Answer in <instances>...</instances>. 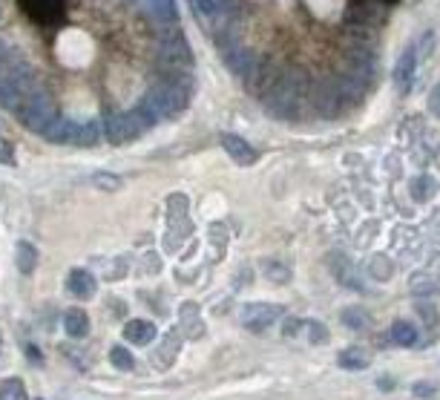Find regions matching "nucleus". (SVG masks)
<instances>
[{
	"mask_svg": "<svg viewBox=\"0 0 440 400\" xmlns=\"http://www.w3.org/2000/svg\"><path fill=\"white\" fill-rule=\"evenodd\" d=\"M156 124H159V118L138 101V104H135L132 110H127V112H112V115H107V121H104V136H107L110 144L121 147V144H130V142L141 139L144 132L150 130V127H156Z\"/></svg>",
	"mask_w": 440,
	"mask_h": 400,
	"instance_id": "nucleus-1",
	"label": "nucleus"
},
{
	"mask_svg": "<svg viewBox=\"0 0 440 400\" xmlns=\"http://www.w3.org/2000/svg\"><path fill=\"white\" fill-rule=\"evenodd\" d=\"M35 70L32 63L23 60V58H15L12 55L6 58V63L0 66V104L9 107L12 112L23 104V98L35 90Z\"/></svg>",
	"mask_w": 440,
	"mask_h": 400,
	"instance_id": "nucleus-2",
	"label": "nucleus"
},
{
	"mask_svg": "<svg viewBox=\"0 0 440 400\" xmlns=\"http://www.w3.org/2000/svg\"><path fill=\"white\" fill-rule=\"evenodd\" d=\"M187 101H190V87H187V81H179V78L153 84L150 90L144 93V98H141V104L150 110L159 121L182 115L187 110Z\"/></svg>",
	"mask_w": 440,
	"mask_h": 400,
	"instance_id": "nucleus-3",
	"label": "nucleus"
},
{
	"mask_svg": "<svg viewBox=\"0 0 440 400\" xmlns=\"http://www.w3.org/2000/svg\"><path fill=\"white\" fill-rule=\"evenodd\" d=\"M15 115L21 118V124H23L26 130L38 132V136H43V132L49 130V124L58 118L55 104H52V95H49L43 87H35V90L23 98V104L15 110Z\"/></svg>",
	"mask_w": 440,
	"mask_h": 400,
	"instance_id": "nucleus-4",
	"label": "nucleus"
},
{
	"mask_svg": "<svg viewBox=\"0 0 440 400\" xmlns=\"http://www.w3.org/2000/svg\"><path fill=\"white\" fill-rule=\"evenodd\" d=\"M193 6L201 18V23L213 26V35H228V29L236 21V6L234 0H193Z\"/></svg>",
	"mask_w": 440,
	"mask_h": 400,
	"instance_id": "nucleus-5",
	"label": "nucleus"
},
{
	"mask_svg": "<svg viewBox=\"0 0 440 400\" xmlns=\"http://www.w3.org/2000/svg\"><path fill=\"white\" fill-rule=\"evenodd\" d=\"M279 317H285V308L282 305H273V302H245L242 311H239V320L248 331H268Z\"/></svg>",
	"mask_w": 440,
	"mask_h": 400,
	"instance_id": "nucleus-6",
	"label": "nucleus"
},
{
	"mask_svg": "<svg viewBox=\"0 0 440 400\" xmlns=\"http://www.w3.org/2000/svg\"><path fill=\"white\" fill-rule=\"evenodd\" d=\"M417 60H420V55H417V43H409V46H406V49L400 52L397 63H394L392 81H394V90H397L400 95H409V93H412V87H414V75H417Z\"/></svg>",
	"mask_w": 440,
	"mask_h": 400,
	"instance_id": "nucleus-7",
	"label": "nucleus"
},
{
	"mask_svg": "<svg viewBox=\"0 0 440 400\" xmlns=\"http://www.w3.org/2000/svg\"><path fill=\"white\" fill-rule=\"evenodd\" d=\"M159 58L170 66H190L193 63V52L184 41L182 32H164L159 35Z\"/></svg>",
	"mask_w": 440,
	"mask_h": 400,
	"instance_id": "nucleus-8",
	"label": "nucleus"
},
{
	"mask_svg": "<svg viewBox=\"0 0 440 400\" xmlns=\"http://www.w3.org/2000/svg\"><path fill=\"white\" fill-rule=\"evenodd\" d=\"M225 63H228V70L234 73V75H239V78H251L253 73H256V55L248 49V46H231V49H225Z\"/></svg>",
	"mask_w": 440,
	"mask_h": 400,
	"instance_id": "nucleus-9",
	"label": "nucleus"
},
{
	"mask_svg": "<svg viewBox=\"0 0 440 400\" xmlns=\"http://www.w3.org/2000/svg\"><path fill=\"white\" fill-rule=\"evenodd\" d=\"M141 4V12L156 21V23H164V26H173L179 21V6L176 0H138Z\"/></svg>",
	"mask_w": 440,
	"mask_h": 400,
	"instance_id": "nucleus-10",
	"label": "nucleus"
},
{
	"mask_svg": "<svg viewBox=\"0 0 440 400\" xmlns=\"http://www.w3.org/2000/svg\"><path fill=\"white\" fill-rule=\"evenodd\" d=\"M66 291L78 300H93L98 291V280L87 271V268H72L66 277Z\"/></svg>",
	"mask_w": 440,
	"mask_h": 400,
	"instance_id": "nucleus-11",
	"label": "nucleus"
},
{
	"mask_svg": "<svg viewBox=\"0 0 440 400\" xmlns=\"http://www.w3.org/2000/svg\"><path fill=\"white\" fill-rule=\"evenodd\" d=\"M159 337V328L150 320H127L124 322V340H130L132 346H150Z\"/></svg>",
	"mask_w": 440,
	"mask_h": 400,
	"instance_id": "nucleus-12",
	"label": "nucleus"
},
{
	"mask_svg": "<svg viewBox=\"0 0 440 400\" xmlns=\"http://www.w3.org/2000/svg\"><path fill=\"white\" fill-rule=\"evenodd\" d=\"M101 142V124L98 121H72L69 127V139L66 144H75V147H93Z\"/></svg>",
	"mask_w": 440,
	"mask_h": 400,
	"instance_id": "nucleus-13",
	"label": "nucleus"
},
{
	"mask_svg": "<svg viewBox=\"0 0 440 400\" xmlns=\"http://www.w3.org/2000/svg\"><path fill=\"white\" fill-rule=\"evenodd\" d=\"M222 147H225V153H228L236 164H242V167H248V164L256 162V150H253L242 136H236V132H225V136H222Z\"/></svg>",
	"mask_w": 440,
	"mask_h": 400,
	"instance_id": "nucleus-14",
	"label": "nucleus"
},
{
	"mask_svg": "<svg viewBox=\"0 0 440 400\" xmlns=\"http://www.w3.org/2000/svg\"><path fill=\"white\" fill-rule=\"evenodd\" d=\"M389 340H392V346H400V349H414V346H417V340H420V335H417L414 322H409V320H394V322H392V328H389Z\"/></svg>",
	"mask_w": 440,
	"mask_h": 400,
	"instance_id": "nucleus-15",
	"label": "nucleus"
},
{
	"mask_svg": "<svg viewBox=\"0 0 440 400\" xmlns=\"http://www.w3.org/2000/svg\"><path fill=\"white\" fill-rule=\"evenodd\" d=\"M26 12L35 18V21H58L63 15V0H23Z\"/></svg>",
	"mask_w": 440,
	"mask_h": 400,
	"instance_id": "nucleus-16",
	"label": "nucleus"
},
{
	"mask_svg": "<svg viewBox=\"0 0 440 400\" xmlns=\"http://www.w3.org/2000/svg\"><path fill=\"white\" fill-rule=\"evenodd\" d=\"M63 328L72 340H81L90 335V314L84 308H69L66 317H63Z\"/></svg>",
	"mask_w": 440,
	"mask_h": 400,
	"instance_id": "nucleus-17",
	"label": "nucleus"
},
{
	"mask_svg": "<svg viewBox=\"0 0 440 400\" xmlns=\"http://www.w3.org/2000/svg\"><path fill=\"white\" fill-rule=\"evenodd\" d=\"M409 291L417 297H431L440 291V277H434V271H414L409 277Z\"/></svg>",
	"mask_w": 440,
	"mask_h": 400,
	"instance_id": "nucleus-18",
	"label": "nucleus"
},
{
	"mask_svg": "<svg viewBox=\"0 0 440 400\" xmlns=\"http://www.w3.org/2000/svg\"><path fill=\"white\" fill-rule=\"evenodd\" d=\"M15 265H18V271L26 274V277L38 268V248H35L29 239H21V242L15 245Z\"/></svg>",
	"mask_w": 440,
	"mask_h": 400,
	"instance_id": "nucleus-19",
	"label": "nucleus"
},
{
	"mask_svg": "<svg viewBox=\"0 0 440 400\" xmlns=\"http://www.w3.org/2000/svg\"><path fill=\"white\" fill-rule=\"evenodd\" d=\"M337 363H340V369H345V372H362V369H369V354H365L362 349H342L340 354H337Z\"/></svg>",
	"mask_w": 440,
	"mask_h": 400,
	"instance_id": "nucleus-20",
	"label": "nucleus"
},
{
	"mask_svg": "<svg viewBox=\"0 0 440 400\" xmlns=\"http://www.w3.org/2000/svg\"><path fill=\"white\" fill-rule=\"evenodd\" d=\"M340 320H342V325H345V328L362 331L365 325H369V311H365V308H357V305H348V308H342Z\"/></svg>",
	"mask_w": 440,
	"mask_h": 400,
	"instance_id": "nucleus-21",
	"label": "nucleus"
},
{
	"mask_svg": "<svg viewBox=\"0 0 440 400\" xmlns=\"http://www.w3.org/2000/svg\"><path fill=\"white\" fill-rule=\"evenodd\" d=\"M69 127H72V121L58 115V118L49 124V130L43 132V139L52 142V144H66V139H69Z\"/></svg>",
	"mask_w": 440,
	"mask_h": 400,
	"instance_id": "nucleus-22",
	"label": "nucleus"
},
{
	"mask_svg": "<svg viewBox=\"0 0 440 400\" xmlns=\"http://www.w3.org/2000/svg\"><path fill=\"white\" fill-rule=\"evenodd\" d=\"M409 193H412L414 202H426V199L434 196V181H431L429 176H414V179L409 181Z\"/></svg>",
	"mask_w": 440,
	"mask_h": 400,
	"instance_id": "nucleus-23",
	"label": "nucleus"
},
{
	"mask_svg": "<svg viewBox=\"0 0 440 400\" xmlns=\"http://www.w3.org/2000/svg\"><path fill=\"white\" fill-rule=\"evenodd\" d=\"M0 400H29L23 380H18V377L4 380V386H0Z\"/></svg>",
	"mask_w": 440,
	"mask_h": 400,
	"instance_id": "nucleus-24",
	"label": "nucleus"
},
{
	"mask_svg": "<svg viewBox=\"0 0 440 400\" xmlns=\"http://www.w3.org/2000/svg\"><path fill=\"white\" fill-rule=\"evenodd\" d=\"M392 268H394V265H392V259L389 256H374L372 262H369V274L374 277V280H380V283H386V280H392Z\"/></svg>",
	"mask_w": 440,
	"mask_h": 400,
	"instance_id": "nucleus-25",
	"label": "nucleus"
},
{
	"mask_svg": "<svg viewBox=\"0 0 440 400\" xmlns=\"http://www.w3.org/2000/svg\"><path fill=\"white\" fill-rule=\"evenodd\" d=\"M262 271H265V277H268L271 283H276V285H282V283L290 280V271H288V265H285V262H273V259H268V262L262 265Z\"/></svg>",
	"mask_w": 440,
	"mask_h": 400,
	"instance_id": "nucleus-26",
	"label": "nucleus"
},
{
	"mask_svg": "<svg viewBox=\"0 0 440 400\" xmlns=\"http://www.w3.org/2000/svg\"><path fill=\"white\" fill-rule=\"evenodd\" d=\"M300 331L311 340V343H325L328 340V328L323 325V322H317V320H303V325H300Z\"/></svg>",
	"mask_w": 440,
	"mask_h": 400,
	"instance_id": "nucleus-27",
	"label": "nucleus"
},
{
	"mask_svg": "<svg viewBox=\"0 0 440 400\" xmlns=\"http://www.w3.org/2000/svg\"><path fill=\"white\" fill-rule=\"evenodd\" d=\"M110 363H112L115 369H121V372H130V369L135 366L130 349H124V346H112V349H110Z\"/></svg>",
	"mask_w": 440,
	"mask_h": 400,
	"instance_id": "nucleus-28",
	"label": "nucleus"
},
{
	"mask_svg": "<svg viewBox=\"0 0 440 400\" xmlns=\"http://www.w3.org/2000/svg\"><path fill=\"white\" fill-rule=\"evenodd\" d=\"M93 184H95L98 190H110V193H115V190H121V179H118L115 173H107V170H101V173H95V176H93Z\"/></svg>",
	"mask_w": 440,
	"mask_h": 400,
	"instance_id": "nucleus-29",
	"label": "nucleus"
},
{
	"mask_svg": "<svg viewBox=\"0 0 440 400\" xmlns=\"http://www.w3.org/2000/svg\"><path fill=\"white\" fill-rule=\"evenodd\" d=\"M15 162V147L0 136V164H12Z\"/></svg>",
	"mask_w": 440,
	"mask_h": 400,
	"instance_id": "nucleus-30",
	"label": "nucleus"
},
{
	"mask_svg": "<svg viewBox=\"0 0 440 400\" xmlns=\"http://www.w3.org/2000/svg\"><path fill=\"white\" fill-rule=\"evenodd\" d=\"M300 325H303V320L288 317L285 325H282V335H285V337H297V335H300Z\"/></svg>",
	"mask_w": 440,
	"mask_h": 400,
	"instance_id": "nucleus-31",
	"label": "nucleus"
},
{
	"mask_svg": "<svg viewBox=\"0 0 440 400\" xmlns=\"http://www.w3.org/2000/svg\"><path fill=\"white\" fill-rule=\"evenodd\" d=\"M412 394L414 397H431V394H437V389L431 383H414L412 386Z\"/></svg>",
	"mask_w": 440,
	"mask_h": 400,
	"instance_id": "nucleus-32",
	"label": "nucleus"
},
{
	"mask_svg": "<svg viewBox=\"0 0 440 400\" xmlns=\"http://www.w3.org/2000/svg\"><path fill=\"white\" fill-rule=\"evenodd\" d=\"M429 112L434 115V118H440V84L431 90V95H429Z\"/></svg>",
	"mask_w": 440,
	"mask_h": 400,
	"instance_id": "nucleus-33",
	"label": "nucleus"
},
{
	"mask_svg": "<svg viewBox=\"0 0 440 400\" xmlns=\"http://www.w3.org/2000/svg\"><path fill=\"white\" fill-rule=\"evenodd\" d=\"M377 386H380L383 391H392V389H394V380H392V377H380V380H377Z\"/></svg>",
	"mask_w": 440,
	"mask_h": 400,
	"instance_id": "nucleus-34",
	"label": "nucleus"
},
{
	"mask_svg": "<svg viewBox=\"0 0 440 400\" xmlns=\"http://www.w3.org/2000/svg\"><path fill=\"white\" fill-rule=\"evenodd\" d=\"M6 58H9V49H6V43H0V66L6 63Z\"/></svg>",
	"mask_w": 440,
	"mask_h": 400,
	"instance_id": "nucleus-35",
	"label": "nucleus"
},
{
	"mask_svg": "<svg viewBox=\"0 0 440 400\" xmlns=\"http://www.w3.org/2000/svg\"><path fill=\"white\" fill-rule=\"evenodd\" d=\"M0 136H4V132H0Z\"/></svg>",
	"mask_w": 440,
	"mask_h": 400,
	"instance_id": "nucleus-36",
	"label": "nucleus"
}]
</instances>
